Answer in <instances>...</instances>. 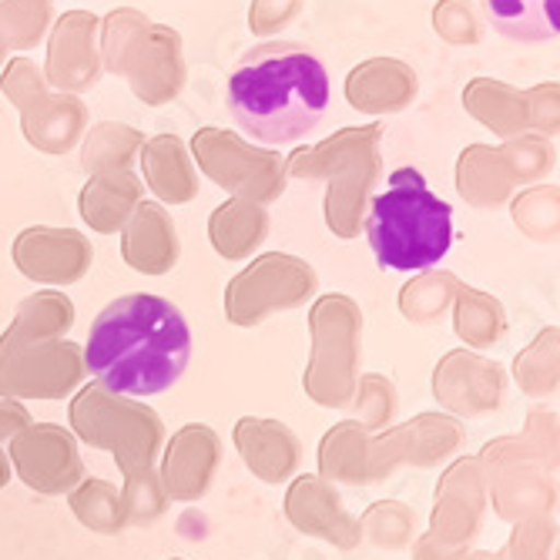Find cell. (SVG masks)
<instances>
[{
    "label": "cell",
    "mask_w": 560,
    "mask_h": 560,
    "mask_svg": "<svg viewBox=\"0 0 560 560\" xmlns=\"http://www.w3.org/2000/svg\"><path fill=\"white\" fill-rule=\"evenodd\" d=\"M191 360V329L175 302L131 292L97 313L84 346L88 373L125 396L172 389Z\"/></svg>",
    "instance_id": "obj_1"
},
{
    "label": "cell",
    "mask_w": 560,
    "mask_h": 560,
    "mask_svg": "<svg viewBox=\"0 0 560 560\" xmlns=\"http://www.w3.org/2000/svg\"><path fill=\"white\" fill-rule=\"evenodd\" d=\"M235 125L259 144L302 141L329 112V71L305 44L269 40L238 58L225 84Z\"/></svg>",
    "instance_id": "obj_2"
},
{
    "label": "cell",
    "mask_w": 560,
    "mask_h": 560,
    "mask_svg": "<svg viewBox=\"0 0 560 560\" xmlns=\"http://www.w3.org/2000/svg\"><path fill=\"white\" fill-rule=\"evenodd\" d=\"M366 238L383 269L430 272L453 248V209L417 168H396L366 212Z\"/></svg>",
    "instance_id": "obj_3"
},
{
    "label": "cell",
    "mask_w": 560,
    "mask_h": 560,
    "mask_svg": "<svg viewBox=\"0 0 560 560\" xmlns=\"http://www.w3.org/2000/svg\"><path fill=\"white\" fill-rule=\"evenodd\" d=\"M436 393L456 413L483 417L500 410L506 396V373L480 352H453L436 373Z\"/></svg>",
    "instance_id": "obj_4"
},
{
    "label": "cell",
    "mask_w": 560,
    "mask_h": 560,
    "mask_svg": "<svg viewBox=\"0 0 560 560\" xmlns=\"http://www.w3.org/2000/svg\"><path fill=\"white\" fill-rule=\"evenodd\" d=\"M487 506H490V474L480 464V456H470V460L456 464L443 483L440 506H436V530L450 544L464 547L480 534Z\"/></svg>",
    "instance_id": "obj_5"
},
{
    "label": "cell",
    "mask_w": 560,
    "mask_h": 560,
    "mask_svg": "<svg viewBox=\"0 0 560 560\" xmlns=\"http://www.w3.org/2000/svg\"><path fill=\"white\" fill-rule=\"evenodd\" d=\"M487 474H490V506L500 521L521 524L534 517H557L560 483L550 470L514 464V467H497Z\"/></svg>",
    "instance_id": "obj_6"
},
{
    "label": "cell",
    "mask_w": 560,
    "mask_h": 560,
    "mask_svg": "<svg viewBox=\"0 0 560 560\" xmlns=\"http://www.w3.org/2000/svg\"><path fill=\"white\" fill-rule=\"evenodd\" d=\"M480 464L487 470L527 464V467L557 474L560 470V413L550 410L547 402H534L524 417L521 433L487 443L480 453Z\"/></svg>",
    "instance_id": "obj_7"
},
{
    "label": "cell",
    "mask_w": 560,
    "mask_h": 560,
    "mask_svg": "<svg viewBox=\"0 0 560 560\" xmlns=\"http://www.w3.org/2000/svg\"><path fill=\"white\" fill-rule=\"evenodd\" d=\"M487 24L521 44H540L560 37V0H480Z\"/></svg>",
    "instance_id": "obj_8"
},
{
    "label": "cell",
    "mask_w": 560,
    "mask_h": 560,
    "mask_svg": "<svg viewBox=\"0 0 560 560\" xmlns=\"http://www.w3.org/2000/svg\"><path fill=\"white\" fill-rule=\"evenodd\" d=\"M517 389L544 402L560 393V326H544L517 355H514Z\"/></svg>",
    "instance_id": "obj_9"
},
{
    "label": "cell",
    "mask_w": 560,
    "mask_h": 560,
    "mask_svg": "<svg viewBox=\"0 0 560 560\" xmlns=\"http://www.w3.org/2000/svg\"><path fill=\"white\" fill-rule=\"evenodd\" d=\"M514 188H517V178L500 151L477 144L460 159V191L477 209L503 206V201L514 198Z\"/></svg>",
    "instance_id": "obj_10"
},
{
    "label": "cell",
    "mask_w": 560,
    "mask_h": 560,
    "mask_svg": "<svg viewBox=\"0 0 560 560\" xmlns=\"http://www.w3.org/2000/svg\"><path fill=\"white\" fill-rule=\"evenodd\" d=\"M467 108L490 125L503 141H511L527 128V101L524 91L511 88V84H500V81H477L467 91Z\"/></svg>",
    "instance_id": "obj_11"
},
{
    "label": "cell",
    "mask_w": 560,
    "mask_h": 560,
    "mask_svg": "<svg viewBox=\"0 0 560 560\" xmlns=\"http://www.w3.org/2000/svg\"><path fill=\"white\" fill-rule=\"evenodd\" d=\"M511 219L517 232L537 245L560 242V185H527L511 198Z\"/></svg>",
    "instance_id": "obj_12"
},
{
    "label": "cell",
    "mask_w": 560,
    "mask_h": 560,
    "mask_svg": "<svg viewBox=\"0 0 560 560\" xmlns=\"http://www.w3.org/2000/svg\"><path fill=\"white\" fill-rule=\"evenodd\" d=\"M456 332L464 336L467 346L474 349H490L503 339L506 332V313L500 299L480 289H464L460 305H456Z\"/></svg>",
    "instance_id": "obj_13"
},
{
    "label": "cell",
    "mask_w": 560,
    "mask_h": 560,
    "mask_svg": "<svg viewBox=\"0 0 560 560\" xmlns=\"http://www.w3.org/2000/svg\"><path fill=\"white\" fill-rule=\"evenodd\" d=\"M500 155L506 159V165H511L517 185H540L557 168V151H553L550 138L534 135V131L511 138L500 148Z\"/></svg>",
    "instance_id": "obj_14"
},
{
    "label": "cell",
    "mask_w": 560,
    "mask_h": 560,
    "mask_svg": "<svg viewBox=\"0 0 560 560\" xmlns=\"http://www.w3.org/2000/svg\"><path fill=\"white\" fill-rule=\"evenodd\" d=\"M511 527H514L511 537H506L503 550L497 553L500 560H553L560 540L557 517H534Z\"/></svg>",
    "instance_id": "obj_15"
},
{
    "label": "cell",
    "mask_w": 560,
    "mask_h": 560,
    "mask_svg": "<svg viewBox=\"0 0 560 560\" xmlns=\"http://www.w3.org/2000/svg\"><path fill=\"white\" fill-rule=\"evenodd\" d=\"M524 101H527V128L534 135H544V138L560 135V84L557 81L527 88Z\"/></svg>",
    "instance_id": "obj_16"
},
{
    "label": "cell",
    "mask_w": 560,
    "mask_h": 560,
    "mask_svg": "<svg viewBox=\"0 0 560 560\" xmlns=\"http://www.w3.org/2000/svg\"><path fill=\"white\" fill-rule=\"evenodd\" d=\"M553 560H560V540H557V553H553Z\"/></svg>",
    "instance_id": "obj_17"
}]
</instances>
